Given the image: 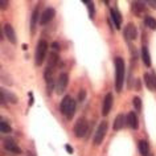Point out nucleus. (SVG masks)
Here are the masks:
<instances>
[{
	"label": "nucleus",
	"mask_w": 156,
	"mask_h": 156,
	"mask_svg": "<svg viewBox=\"0 0 156 156\" xmlns=\"http://www.w3.org/2000/svg\"><path fill=\"white\" fill-rule=\"evenodd\" d=\"M124 76H126V65L122 57L115 58V89L116 91H122L124 83Z\"/></svg>",
	"instance_id": "nucleus-1"
},
{
	"label": "nucleus",
	"mask_w": 156,
	"mask_h": 156,
	"mask_svg": "<svg viewBox=\"0 0 156 156\" xmlns=\"http://www.w3.org/2000/svg\"><path fill=\"white\" fill-rule=\"evenodd\" d=\"M60 111L62 115H65L68 119H72L76 112V101H73L72 97L66 95L60 103Z\"/></svg>",
	"instance_id": "nucleus-2"
},
{
	"label": "nucleus",
	"mask_w": 156,
	"mask_h": 156,
	"mask_svg": "<svg viewBox=\"0 0 156 156\" xmlns=\"http://www.w3.org/2000/svg\"><path fill=\"white\" fill-rule=\"evenodd\" d=\"M46 54H48V42L45 40H40L36 46V52H34V64H36V66H41L44 64Z\"/></svg>",
	"instance_id": "nucleus-3"
},
{
	"label": "nucleus",
	"mask_w": 156,
	"mask_h": 156,
	"mask_svg": "<svg viewBox=\"0 0 156 156\" xmlns=\"http://www.w3.org/2000/svg\"><path fill=\"white\" fill-rule=\"evenodd\" d=\"M89 130V122L85 118H80L74 124V136L76 138H83L85 135H86V132Z\"/></svg>",
	"instance_id": "nucleus-4"
},
{
	"label": "nucleus",
	"mask_w": 156,
	"mask_h": 156,
	"mask_svg": "<svg viewBox=\"0 0 156 156\" xmlns=\"http://www.w3.org/2000/svg\"><path fill=\"white\" fill-rule=\"evenodd\" d=\"M107 128H108V124H107L106 120L101 122V124L98 126V128H97V131L94 134V139H93L94 146H99V144L103 142L105 136H106V132H107Z\"/></svg>",
	"instance_id": "nucleus-5"
},
{
	"label": "nucleus",
	"mask_w": 156,
	"mask_h": 156,
	"mask_svg": "<svg viewBox=\"0 0 156 156\" xmlns=\"http://www.w3.org/2000/svg\"><path fill=\"white\" fill-rule=\"evenodd\" d=\"M68 83H69V76L66 73H61L56 81V93L57 94H64Z\"/></svg>",
	"instance_id": "nucleus-6"
},
{
	"label": "nucleus",
	"mask_w": 156,
	"mask_h": 156,
	"mask_svg": "<svg viewBox=\"0 0 156 156\" xmlns=\"http://www.w3.org/2000/svg\"><path fill=\"white\" fill-rule=\"evenodd\" d=\"M3 32H4L7 40H8L11 44H16L17 38H16V33H15V29H13L12 25L8 24V23L4 24V25H3Z\"/></svg>",
	"instance_id": "nucleus-7"
},
{
	"label": "nucleus",
	"mask_w": 156,
	"mask_h": 156,
	"mask_svg": "<svg viewBox=\"0 0 156 156\" xmlns=\"http://www.w3.org/2000/svg\"><path fill=\"white\" fill-rule=\"evenodd\" d=\"M124 37H126V40L131 41V40H135L136 37H138V30H136V27L132 24V23H128V24L124 27Z\"/></svg>",
	"instance_id": "nucleus-8"
},
{
	"label": "nucleus",
	"mask_w": 156,
	"mask_h": 156,
	"mask_svg": "<svg viewBox=\"0 0 156 156\" xmlns=\"http://www.w3.org/2000/svg\"><path fill=\"white\" fill-rule=\"evenodd\" d=\"M4 102H9V103H13L16 105L19 102V98L16 94L11 93L9 90H5V89H2V103L4 105Z\"/></svg>",
	"instance_id": "nucleus-9"
},
{
	"label": "nucleus",
	"mask_w": 156,
	"mask_h": 156,
	"mask_svg": "<svg viewBox=\"0 0 156 156\" xmlns=\"http://www.w3.org/2000/svg\"><path fill=\"white\" fill-rule=\"evenodd\" d=\"M112 101H114V97H112V94H111V93H107L106 97H105V99H103V105H102V115L103 116L108 115V112L111 111Z\"/></svg>",
	"instance_id": "nucleus-10"
},
{
	"label": "nucleus",
	"mask_w": 156,
	"mask_h": 156,
	"mask_svg": "<svg viewBox=\"0 0 156 156\" xmlns=\"http://www.w3.org/2000/svg\"><path fill=\"white\" fill-rule=\"evenodd\" d=\"M4 148H5L7 151H9V152H12V154H15V155H20L21 154V148L19 147L16 143H15L13 139H5L4 140Z\"/></svg>",
	"instance_id": "nucleus-11"
},
{
	"label": "nucleus",
	"mask_w": 156,
	"mask_h": 156,
	"mask_svg": "<svg viewBox=\"0 0 156 156\" xmlns=\"http://www.w3.org/2000/svg\"><path fill=\"white\" fill-rule=\"evenodd\" d=\"M56 16V11L53 8H46L44 11V13L41 15V20H40V24L41 25H46L48 23H50L53 20V17Z\"/></svg>",
	"instance_id": "nucleus-12"
},
{
	"label": "nucleus",
	"mask_w": 156,
	"mask_h": 156,
	"mask_svg": "<svg viewBox=\"0 0 156 156\" xmlns=\"http://www.w3.org/2000/svg\"><path fill=\"white\" fill-rule=\"evenodd\" d=\"M126 120H127V126L132 128V130H138L139 127V120H138V116H136L135 112H128L126 115Z\"/></svg>",
	"instance_id": "nucleus-13"
},
{
	"label": "nucleus",
	"mask_w": 156,
	"mask_h": 156,
	"mask_svg": "<svg viewBox=\"0 0 156 156\" xmlns=\"http://www.w3.org/2000/svg\"><path fill=\"white\" fill-rule=\"evenodd\" d=\"M126 124H127L126 116H124L123 114H118L116 118L114 119V123H112V128H114V130H122Z\"/></svg>",
	"instance_id": "nucleus-14"
},
{
	"label": "nucleus",
	"mask_w": 156,
	"mask_h": 156,
	"mask_svg": "<svg viewBox=\"0 0 156 156\" xmlns=\"http://www.w3.org/2000/svg\"><path fill=\"white\" fill-rule=\"evenodd\" d=\"M41 20V16H40V12L38 9H34L32 16H30V33L34 34V30H36V27H37V23Z\"/></svg>",
	"instance_id": "nucleus-15"
},
{
	"label": "nucleus",
	"mask_w": 156,
	"mask_h": 156,
	"mask_svg": "<svg viewBox=\"0 0 156 156\" xmlns=\"http://www.w3.org/2000/svg\"><path fill=\"white\" fill-rule=\"evenodd\" d=\"M110 16H111V20L114 21V24H115V28L116 29L122 28V27H120V25H122V16H120V13L118 12V11L112 8L110 11Z\"/></svg>",
	"instance_id": "nucleus-16"
},
{
	"label": "nucleus",
	"mask_w": 156,
	"mask_h": 156,
	"mask_svg": "<svg viewBox=\"0 0 156 156\" xmlns=\"http://www.w3.org/2000/svg\"><path fill=\"white\" fill-rule=\"evenodd\" d=\"M138 148L139 152L142 156H150V144H148L146 140H139L138 142Z\"/></svg>",
	"instance_id": "nucleus-17"
},
{
	"label": "nucleus",
	"mask_w": 156,
	"mask_h": 156,
	"mask_svg": "<svg viewBox=\"0 0 156 156\" xmlns=\"http://www.w3.org/2000/svg\"><path fill=\"white\" fill-rule=\"evenodd\" d=\"M58 61H60V56L56 52L49 53V58H48V68L56 69V66L58 65Z\"/></svg>",
	"instance_id": "nucleus-18"
},
{
	"label": "nucleus",
	"mask_w": 156,
	"mask_h": 156,
	"mask_svg": "<svg viewBox=\"0 0 156 156\" xmlns=\"http://www.w3.org/2000/svg\"><path fill=\"white\" fill-rule=\"evenodd\" d=\"M142 60H143V64L150 68L151 66V56H150V50H148L147 46H143L142 48Z\"/></svg>",
	"instance_id": "nucleus-19"
},
{
	"label": "nucleus",
	"mask_w": 156,
	"mask_h": 156,
	"mask_svg": "<svg viewBox=\"0 0 156 156\" xmlns=\"http://www.w3.org/2000/svg\"><path fill=\"white\" fill-rule=\"evenodd\" d=\"M144 24H146L150 29L156 30V19H154L152 16H146V19H144Z\"/></svg>",
	"instance_id": "nucleus-20"
},
{
	"label": "nucleus",
	"mask_w": 156,
	"mask_h": 156,
	"mask_svg": "<svg viewBox=\"0 0 156 156\" xmlns=\"http://www.w3.org/2000/svg\"><path fill=\"white\" fill-rule=\"evenodd\" d=\"M144 3H140V2H134L132 3V9H134V12L135 13H138V15H140L144 11Z\"/></svg>",
	"instance_id": "nucleus-21"
},
{
	"label": "nucleus",
	"mask_w": 156,
	"mask_h": 156,
	"mask_svg": "<svg viewBox=\"0 0 156 156\" xmlns=\"http://www.w3.org/2000/svg\"><path fill=\"white\" fill-rule=\"evenodd\" d=\"M0 131H2L3 134H9V132H12V128H11V126L4 119H2V122H0Z\"/></svg>",
	"instance_id": "nucleus-22"
},
{
	"label": "nucleus",
	"mask_w": 156,
	"mask_h": 156,
	"mask_svg": "<svg viewBox=\"0 0 156 156\" xmlns=\"http://www.w3.org/2000/svg\"><path fill=\"white\" fill-rule=\"evenodd\" d=\"M144 82H146V86L150 89V90L154 91L155 89H154V85H152V80H151V74L150 73H146L144 74Z\"/></svg>",
	"instance_id": "nucleus-23"
},
{
	"label": "nucleus",
	"mask_w": 156,
	"mask_h": 156,
	"mask_svg": "<svg viewBox=\"0 0 156 156\" xmlns=\"http://www.w3.org/2000/svg\"><path fill=\"white\" fill-rule=\"evenodd\" d=\"M132 103H134V107L136 111L142 110V99H140L139 97H134V98H132Z\"/></svg>",
	"instance_id": "nucleus-24"
},
{
	"label": "nucleus",
	"mask_w": 156,
	"mask_h": 156,
	"mask_svg": "<svg viewBox=\"0 0 156 156\" xmlns=\"http://www.w3.org/2000/svg\"><path fill=\"white\" fill-rule=\"evenodd\" d=\"M85 4H87V8H89V13H90V17H94V4L93 2H83Z\"/></svg>",
	"instance_id": "nucleus-25"
},
{
	"label": "nucleus",
	"mask_w": 156,
	"mask_h": 156,
	"mask_svg": "<svg viewBox=\"0 0 156 156\" xmlns=\"http://www.w3.org/2000/svg\"><path fill=\"white\" fill-rule=\"evenodd\" d=\"M85 98H86V90H80V93H78V101L83 102Z\"/></svg>",
	"instance_id": "nucleus-26"
},
{
	"label": "nucleus",
	"mask_w": 156,
	"mask_h": 156,
	"mask_svg": "<svg viewBox=\"0 0 156 156\" xmlns=\"http://www.w3.org/2000/svg\"><path fill=\"white\" fill-rule=\"evenodd\" d=\"M151 80H152V85H154V89L156 90V74L151 73Z\"/></svg>",
	"instance_id": "nucleus-27"
},
{
	"label": "nucleus",
	"mask_w": 156,
	"mask_h": 156,
	"mask_svg": "<svg viewBox=\"0 0 156 156\" xmlns=\"http://www.w3.org/2000/svg\"><path fill=\"white\" fill-rule=\"evenodd\" d=\"M0 4H2V9H5L7 7H8V2H4V0H2V2H0Z\"/></svg>",
	"instance_id": "nucleus-28"
},
{
	"label": "nucleus",
	"mask_w": 156,
	"mask_h": 156,
	"mask_svg": "<svg viewBox=\"0 0 156 156\" xmlns=\"http://www.w3.org/2000/svg\"><path fill=\"white\" fill-rule=\"evenodd\" d=\"M52 48H53L54 50H60V44H58V42H53V44H52Z\"/></svg>",
	"instance_id": "nucleus-29"
},
{
	"label": "nucleus",
	"mask_w": 156,
	"mask_h": 156,
	"mask_svg": "<svg viewBox=\"0 0 156 156\" xmlns=\"http://www.w3.org/2000/svg\"><path fill=\"white\" fill-rule=\"evenodd\" d=\"M65 148H66V151H68V152H69V154H73V148H72V147H70V146H69V144H66V146H65Z\"/></svg>",
	"instance_id": "nucleus-30"
},
{
	"label": "nucleus",
	"mask_w": 156,
	"mask_h": 156,
	"mask_svg": "<svg viewBox=\"0 0 156 156\" xmlns=\"http://www.w3.org/2000/svg\"><path fill=\"white\" fill-rule=\"evenodd\" d=\"M148 4H150L152 8H156V2H148Z\"/></svg>",
	"instance_id": "nucleus-31"
}]
</instances>
